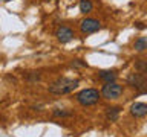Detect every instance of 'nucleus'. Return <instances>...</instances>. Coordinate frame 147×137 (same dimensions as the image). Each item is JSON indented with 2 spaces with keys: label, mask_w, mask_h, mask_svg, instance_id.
Wrapping results in <instances>:
<instances>
[{
  "label": "nucleus",
  "mask_w": 147,
  "mask_h": 137,
  "mask_svg": "<svg viewBox=\"0 0 147 137\" xmlns=\"http://www.w3.org/2000/svg\"><path fill=\"white\" fill-rule=\"evenodd\" d=\"M46 2H51V0H46Z\"/></svg>",
  "instance_id": "nucleus-15"
},
{
  "label": "nucleus",
  "mask_w": 147,
  "mask_h": 137,
  "mask_svg": "<svg viewBox=\"0 0 147 137\" xmlns=\"http://www.w3.org/2000/svg\"><path fill=\"white\" fill-rule=\"evenodd\" d=\"M80 29L83 34H95L101 29V23L95 18H84L80 23Z\"/></svg>",
  "instance_id": "nucleus-5"
},
{
  "label": "nucleus",
  "mask_w": 147,
  "mask_h": 137,
  "mask_svg": "<svg viewBox=\"0 0 147 137\" xmlns=\"http://www.w3.org/2000/svg\"><path fill=\"white\" fill-rule=\"evenodd\" d=\"M80 11L83 14H87L92 11V2L90 0H80Z\"/></svg>",
  "instance_id": "nucleus-11"
},
{
  "label": "nucleus",
  "mask_w": 147,
  "mask_h": 137,
  "mask_svg": "<svg viewBox=\"0 0 147 137\" xmlns=\"http://www.w3.org/2000/svg\"><path fill=\"white\" fill-rule=\"evenodd\" d=\"M133 47H135V50H138V52H144V50L147 49V40H146V37H140V38L135 41Z\"/></svg>",
  "instance_id": "nucleus-10"
},
{
  "label": "nucleus",
  "mask_w": 147,
  "mask_h": 137,
  "mask_svg": "<svg viewBox=\"0 0 147 137\" xmlns=\"http://www.w3.org/2000/svg\"><path fill=\"white\" fill-rule=\"evenodd\" d=\"M55 37H57V40L60 41V43H69V41L75 37V34H74V31L71 29V27L60 26L57 29V32H55Z\"/></svg>",
  "instance_id": "nucleus-6"
},
{
  "label": "nucleus",
  "mask_w": 147,
  "mask_h": 137,
  "mask_svg": "<svg viewBox=\"0 0 147 137\" xmlns=\"http://www.w3.org/2000/svg\"><path fill=\"white\" fill-rule=\"evenodd\" d=\"M54 116H57V117H67V116H71V113H67V111H60V110H54Z\"/></svg>",
  "instance_id": "nucleus-13"
},
{
  "label": "nucleus",
  "mask_w": 147,
  "mask_h": 137,
  "mask_svg": "<svg viewBox=\"0 0 147 137\" xmlns=\"http://www.w3.org/2000/svg\"><path fill=\"white\" fill-rule=\"evenodd\" d=\"M80 81L78 79H74V78H58L55 79L54 82H51L48 90L49 93L52 94H67V93H72L74 90L78 87Z\"/></svg>",
  "instance_id": "nucleus-1"
},
{
  "label": "nucleus",
  "mask_w": 147,
  "mask_h": 137,
  "mask_svg": "<svg viewBox=\"0 0 147 137\" xmlns=\"http://www.w3.org/2000/svg\"><path fill=\"white\" fill-rule=\"evenodd\" d=\"M135 68L138 72H141V73H144L147 70V66H146V59H136L135 61Z\"/></svg>",
  "instance_id": "nucleus-12"
},
{
  "label": "nucleus",
  "mask_w": 147,
  "mask_h": 137,
  "mask_svg": "<svg viewBox=\"0 0 147 137\" xmlns=\"http://www.w3.org/2000/svg\"><path fill=\"white\" fill-rule=\"evenodd\" d=\"M118 116H119V107L106 108V117H107V120L115 122V120H118Z\"/></svg>",
  "instance_id": "nucleus-8"
},
{
  "label": "nucleus",
  "mask_w": 147,
  "mask_h": 137,
  "mask_svg": "<svg viewBox=\"0 0 147 137\" xmlns=\"http://www.w3.org/2000/svg\"><path fill=\"white\" fill-rule=\"evenodd\" d=\"M98 76L103 82H115V79H117V75L110 70H101Z\"/></svg>",
  "instance_id": "nucleus-9"
},
{
  "label": "nucleus",
  "mask_w": 147,
  "mask_h": 137,
  "mask_svg": "<svg viewBox=\"0 0 147 137\" xmlns=\"http://www.w3.org/2000/svg\"><path fill=\"white\" fill-rule=\"evenodd\" d=\"M123 91H124V87L117 84V82H104L100 94H103L104 99L110 100V99H118L123 94Z\"/></svg>",
  "instance_id": "nucleus-3"
},
{
  "label": "nucleus",
  "mask_w": 147,
  "mask_h": 137,
  "mask_svg": "<svg viewBox=\"0 0 147 137\" xmlns=\"http://www.w3.org/2000/svg\"><path fill=\"white\" fill-rule=\"evenodd\" d=\"M100 98H101L100 91L95 90V88H84V90L78 91L77 96H75L77 102L80 105H83V107H90V105L98 104Z\"/></svg>",
  "instance_id": "nucleus-2"
},
{
  "label": "nucleus",
  "mask_w": 147,
  "mask_h": 137,
  "mask_svg": "<svg viewBox=\"0 0 147 137\" xmlns=\"http://www.w3.org/2000/svg\"><path fill=\"white\" fill-rule=\"evenodd\" d=\"M126 82H127V85H130L133 87V88H140L141 91H144V87H146V76H144V73H141V72H133L130 73L127 78H126Z\"/></svg>",
  "instance_id": "nucleus-4"
},
{
  "label": "nucleus",
  "mask_w": 147,
  "mask_h": 137,
  "mask_svg": "<svg viewBox=\"0 0 147 137\" xmlns=\"http://www.w3.org/2000/svg\"><path fill=\"white\" fill-rule=\"evenodd\" d=\"M130 114L133 117H144L147 114V105L144 102H135L130 107Z\"/></svg>",
  "instance_id": "nucleus-7"
},
{
  "label": "nucleus",
  "mask_w": 147,
  "mask_h": 137,
  "mask_svg": "<svg viewBox=\"0 0 147 137\" xmlns=\"http://www.w3.org/2000/svg\"><path fill=\"white\" fill-rule=\"evenodd\" d=\"M72 66H77V67H87V64L83 63L81 59H75V61H72Z\"/></svg>",
  "instance_id": "nucleus-14"
}]
</instances>
